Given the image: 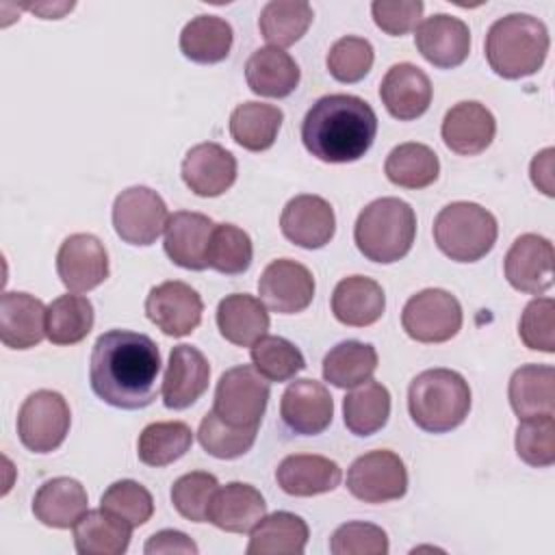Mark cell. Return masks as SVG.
Returning <instances> with one entry per match:
<instances>
[{"label": "cell", "instance_id": "1", "mask_svg": "<svg viewBox=\"0 0 555 555\" xmlns=\"http://www.w3.org/2000/svg\"><path fill=\"white\" fill-rule=\"evenodd\" d=\"M160 351L139 332L108 330L98 336L89 360L93 392L121 410L147 408L158 395Z\"/></svg>", "mask_w": 555, "mask_h": 555}, {"label": "cell", "instance_id": "2", "mask_svg": "<svg viewBox=\"0 0 555 555\" xmlns=\"http://www.w3.org/2000/svg\"><path fill=\"white\" fill-rule=\"evenodd\" d=\"M377 134V115L358 95L330 93L319 98L301 121L306 150L323 163L360 160Z\"/></svg>", "mask_w": 555, "mask_h": 555}, {"label": "cell", "instance_id": "3", "mask_svg": "<svg viewBox=\"0 0 555 555\" xmlns=\"http://www.w3.org/2000/svg\"><path fill=\"white\" fill-rule=\"evenodd\" d=\"M551 39L542 20L527 13L499 17L486 35V59L494 74L507 80L535 74L546 59Z\"/></svg>", "mask_w": 555, "mask_h": 555}, {"label": "cell", "instance_id": "4", "mask_svg": "<svg viewBox=\"0 0 555 555\" xmlns=\"http://www.w3.org/2000/svg\"><path fill=\"white\" fill-rule=\"evenodd\" d=\"M408 410L423 431L447 434L470 412L468 382L451 369H427L410 382Z\"/></svg>", "mask_w": 555, "mask_h": 555}, {"label": "cell", "instance_id": "5", "mask_svg": "<svg viewBox=\"0 0 555 555\" xmlns=\"http://www.w3.org/2000/svg\"><path fill=\"white\" fill-rule=\"evenodd\" d=\"M414 236V208L399 197H379L366 204L353 228V241L360 254L382 264H390L408 256Z\"/></svg>", "mask_w": 555, "mask_h": 555}, {"label": "cell", "instance_id": "6", "mask_svg": "<svg viewBox=\"0 0 555 555\" xmlns=\"http://www.w3.org/2000/svg\"><path fill=\"white\" fill-rule=\"evenodd\" d=\"M496 236L494 215L475 202H451L434 219V241L455 262L481 260L494 247Z\"/></svg>", "mask_w": 555, "mask_h": 555}, {"label": "cell", "instance_id": "7", "mask_svg": "<svg viewBox=\"0 0 555 555\" xmlns=\"http://www.w3.org/2000/svg\"><path fill=\"white\" fill-rule=\"evenodd\" d=\"M269 379L254 364L228 369L215 388L212 410L234 427H258L269 401Z\"/></svg>", "mask_w": 555, "mask_h": 555}, {"label": "cell", "instance_id": "8", "mask_svg": "<svg viewBox=\"0 0 555 555\" xmlns=\"http://www.w3.org/2000/svg\"><path fill=\"white\" fill-rule=\"evenodd\" d=\"M69 405L56 390L30 392L17 412V436L33 453L59 449L69 434Z\"/></svg>", "mask_w": 555, "mask_h": 555}, {"label": "cell", "instance_id": "9", "mask_svg": "<svg viewBox=\"0 0 555 555\" xmlns=\"http://www.w3.org/2000/svg\"><path fill=\"white\" fill-rule=\"evenodd\" d=\"M401 325L416 343H447L462 327V306L444 288H425L405 301Z\"/></svg>", "mask_w": 555, "mask_h": 555}, {"label": "cell", "instance_id": "10", "mask_svg": "<svg viewBox=\"0 0 555 555\" xmlns=\"http://www.w3.org/2000/svg\"><path fill=\"white\" fill-rule=\"evenodd\" d=\"M169 212L163 197L150 186H128L113 202V228L128 245L147 247L165 232Z\"/></svg>", "mask_w": 555, "mask_h": 555}, {"label": "cell", "instance_id": "11", "mask_svg": "<svg viewBox=\"0 0 555 555\" xmlns=\"http://www.w3.org/2000/svg\"><path fill=\"white\" fill-rule=\"evenodd\" d=\"M347 490L356 499L373 505L397 501L408 492L405 464L395 451H369L349 466Z\"/></svg>", "mask_w": 555, "mask_h": 555}, {"label": "cell", "instance_id": "12", "mask_svg": "<svg viewBox=\"0 0 555 555\" xmlns=\"http://www.w3.org/2000/svg\"><path fill=\"white\" fill-rule=\"evenodd\" d=\"M204 301L186 282L169 280L150 291L145 297L147 319L167 336H189L202 323Z\"/></svg>", "mask_w": 555, "mask_h": 555}, {"label": "cell", "instance_id": "13", "mask_svg": "<svg viewBox=\"0 0 555 555\" xmlns=\"http://www.w3.org/2000/svg\"><path fill=\"white\" fill-rule=\"evenodd\" d=\"M56 273L72 293H89L108 278L104 243L87 232L67 236L56 254Z\"/></svg>", "mask_w": 555, "mask_h": 555}, {"label": "cell", "instance_id": "14", "mask_svg": "<svg viewBox=\"0 0 555 555\" xmlns=\"http://www.w3.org/2000/svg\"><path fill=\"white\" fill-rule=\"evenodd\" d=\"M258 293L267 308L278 314H297L312 304L314 278L310 269L291 258L269 262L258 280Z\"/></svg>", "mask_w": 555, "mask_h": 555}, {"label": "cell", "instance_id": "15", "mask_svg": "<svg viewBox=\"0 0 555 555\" xmlns=\"http://www.w3.org/2000/svg\"><path fill=\"white\" fill-rule=\"evenodd\" d=\"M553 243L540 234H520L505 254V278L512 288L542 295L553 286Z\"/></svg>", "mask_w": 555, "mask_h": 555}, {"label": "cell", "instance_id": "16", "mask_svg": "<svg viewBox=\"0 0 555 555\" xmlns=\"http://www.w3.org/2000/svg\"><path fill=\"white\" fill-rule=\"evenodd\" d=\"M280 230L297 247L321 249L336 232L334 208L321 195H295L280 215Z\"/></svg>", "mask_w": 555, "mask_h": 555}, {"label": "cell", "instance_id": "17", "mask_svg": "<svg viewBox=\"0 0 555 555\" xmlns=\"http://www.w3.org/2000/svg\"><path fill=\"white\" fill-rule=\"evenodd\" d=\"M280 416L291 431L299 436H317L332 423L334 399L321 382L295 379L282 395Z\"/></svg>", "mask_w": 555, "mask_h": 555}, {"label": "cell", "instance_id": "18", "mask_svg": "<svg viewBox=\"0 0 555 555\" xmlns=\"http://www.w3.org/2000/svg\"><path fill=\"white\" fill-rule=\"evenodd\" d=\"M416 48L427 63L440 69L457 67L470 52V30L453 15L436 13L416 26Z\"/></svg>", "mask_w": 555, "mask_h": 555}, {"label": "cell", "instance_id": "19", "mask_svg": "<svg viewBox=\"0 0 555 555\" xmlns=\"http://www.w3.org/2000/svg\"><path fill=\"white\" fill-rule=\"evenodd\" d=\"M210 364L206 356L191 345H176L169 353L163 377V403L169 410L193 405L208 388Z\"/></svg>", "mask_w": 555, "mask_h": 555}, {"label": "cell", "instance_id": "20", "mask_svg": "<svg viewBox=\"0 0 555 555\" xmlns=\"http://www.w3.org/2000/svg\"><path fill=\"white\" fill-rule=\"evenodd\" d=\"M440 134L451 152L477 156L490 147L496 134V119L481 102L464 100L447 111Z\"/></svg>", "mask_w": 555, "mask_h": 555}, {"label": "cell", "instance_id": "21", "mask_svg": "<svg viewBox=\"0 0 555 555\" xmlns=\"http://www.w3.org/2000/svg\"><path fill=\"white\" fill-rule=\"evenodd\" d=\"M182 180L199 197H219L236 180V158L219 143H197L182 160Z\"/></svg>", "mask_w": 555, "mask_h": 555}, {"label": "cell", "instance_id": "22", "mask_svg": "<svg viewBox=\"0 0 555 555\" xmlns=\"http://www.w3.org/2000/svg\"><path fill=\"white\" fill-rule=\"evenodd\" d=\"M215 223L210 217L191 210L169 215L165 225V254L169 260L189 271H204L208 267L206 254Z\"/></svg>", "mask_w": 555, "mask_h": 555}, {"label": "cell", "instance_id": "23", "mask_svg": "<svg viewBox=\"0 0 555 555\" xmlns=\"http://www.w3.org/2000/svg\"><path fill=\"white\" fill-rule=\"evenodd\" d=\"M431 82L427 74L412 63L392 65L379 85V98L386 111L399 121L421 117L431 104Z\"/></svg>", "mask_w": 555, "mask_h": 555}, {"label": "cell", "instance_id": "24", "mask_svg": "<svg viewBox=\"0 0 555 555\" xmlns=\"http://www.w3.org/2000/svg\"><path fill=\"white\" fill-rule=\"evenodd\" d=\"M46 312L41 299L22 291H7L0 299V340L9 349H30L46 338Z\"/></svg>", "mask_w": 555, "mask_h": 555}, {"label": "cell", "instance_id": "25", "mask_svg": "<svg viewBox=\"0 0 555 555\" xmlns=\"http://www.w3.org/2000/svg\"><path fill=\"white\" fill-rule=\"evenodd\" d=\"M267 514L262 494L243 481L219 486L210 499L206 520L228 533H247Z\"/></svg>", "mask_w": 555, "mask_h": 555}, {"label": "cell", "instance_id": "26", "mask_svg": "<svg viewBox=\"0 0 555 555\" xmlns=\"http://www.w3.org/2000/svg\"><path fill=\"white\" fill-rule=\"evenodd\" d=\"M340 466L334 460L314 453L286 455L275 468L278 486L291 496H314L332 492L340 486Z\"/></svg>", "mask_w": 555, "mask_h": 555}, {"label": "cell", "instance_id": "27", "mask_svg": "<svg viewBox=\"0 0 555 555\" xmlns=\"http://www.w3.org/2000/svg\"><path fill=\"white\" fill-rule=\"evenodd\" d=\"M386 308L384 288L366 275L343 278L332 293L336 321L349 327H366L382 319Z\"/></svg>", "mask_w": 555, "mask_h": 555}, {"label": "cell", "instance_id": "28", "mask_svg": "<svg viewBox=\"0 0 555 555\" xmlns=\"http://www.w3.org/2000/svg\"><path fill=\"white\" fill-rule=\"evenodd\" d=\"M299 78L301 72L295 59L273 46L258 48L245 63V80L256 95L286 98L297 89Z\"/></svg>", "mask_w": 555, "mask_h": 555}, {"label": "cell", "instance_id": "29", "mask_svg": "<svg viewBox=\"0 0 555 555\" xmlns=\"http://www.w3.org/2000/svg\"><path fill=\"white\" fill-rule=\"evenodd\" d=\"M87 490L78 479L54 477L37 490L33 514L46 527L69 529L87 512Z\"/></svg>", "mask_w": 555, "mask_h": 555}, {"label": "cell", "instance_id": "30", "mask_svg": "<svg viewBox=\"0 0 555 555\" xmlns=\"http://www.w3.org/2000/svg\"><path fill=\"white\" fill-rule=\"evenodd\" d=\"M217 327L228 343L251 347L269 330L267 306L247 293L225 295L217 306Z\"/></svg>", "mask_w": 555, "mask_h": 555}, {"label": "cell", "instance_id": "31", "mask_svg": "<svg viewBox=\"0 0 555 555\" xmlns=\"http://www.w3.org/2000/svg\"><path fill=\"white\" fill-rule=\"evenodd\" d=\"M507 397L518 418L555 414V369L551 364H522L509 377Z\"/></svg>", "mask_w": 555, "mask_h": 555}, {"label": "cell", "instance_id": "32", "mask_svg": "<svg viewBox=\"0 0 555 555\" xmlns=\"http://www.w3.org/2000/svg\"><path fill=\"white\" fill-rule=\"evenodd\" d=\"M72 529L80 555H121L132 538V527L102 507L87 509Z\"/></svg>", "mask_w": 555, "mask_h": 555}, {"label": "cell", "instance_id": "33", "mask_svg": "<svg viewBox=\"0 0 555 555\" xmlns=\"http://www.w3.org/2000/svg\"><path fill=\"white\" fill-rule=\"evenodd\" d=\"M308 544V525L293 512L264 514L251 529L249 555H301Z\"/></svg>", "mask_w": 555, "mask_h": 555}, {"label": "cell", "instance_id": "34", "mask_svg": "<svg viewBox=\"0 0 555 555\" xmlns=\"http://www.w3.org/2000/svg\"><path fill=\"white\" fill-rule=\"evenodd\" d=\"M282 121L284 113L278 106L243 102L230 115V134L241 147L249 152H264L275 143Z\"/></svg>", "mask_w": 555, "mask_h": 555}, {"label": "cell", "instance_id": "35", "mask_svg": "<svg viewBox=\"0 0 555 555\" xmlns=\"http://www.w3.org/2000/svg\"><path fill=\"white\" fill-rule=\"evenodd\" d=\"M232 39V26L223 17L197 15L180 33V50L189 61L210 65L230 54Z\"/></svg>", "mask_w": 555, "mask_h": 555}, {"label": "cell", "instance_id": "36", "mask_svg": "<svg viewBox=\"0 0 555 555\" xmlns=\"http://www.w3.org/2000/svg\"><path fill=\"white\" fill-rule=\"evenodd\" d=\"M345 425L353 436H373L390 416V392L384 384L366 379L347 392L343 401Z\"/></svg>", "mask_w": 555, "mask_h": 555}, {"label": "cell", "instance_id": "37", "mask_svg": "<svg viewBox=\"0 0 555 555\" xmlns=\"http://www.w3.org/2000/svg\"><path fill=\"white\" fill-rule=\"evenodd\" d=\"M384 173L401 189H425L436 182L440 160L429 145L408 141L390 150L384 163Z\"/></svg>", "mask_w": 555, "mask_h": 555}, {"label": "cell", "instance_id": "38", "mask_svg": "<svg viewBox=\"0 0 555 555\" xmlns=\"http://www.w3.org/2000/svg\"><path fill=\"white\" fill-rule=\"evenodd\" d=\"M377 351L369 343L343 340L323 358V377L336 388H353L373 377Z\"/></svg>", "mask_w": 555, "mask_h": 555}, {"label": "cell", "instance_id": "39", "mask_svg": "<svg viewBox=\"0 0 555 555\" xmlns=\"http://www.w3.org/2000/svg\"><path fill=\"white\" fill-rule=\"evenodd\" d=\"M312 17V7L304 0H271L260 11L258 28L267 43L282 50L306 35Z\"/></svg>", "mask_w": 555, "mask_h": 555}, {"label": "cell", "instance_id": "40", "mask_svg": "<svg viewBox=\"0 0 555 555\" xmlns=\"http://www.w3.org/2000/svg\"><path fill=\"white\" fill-rule=\"evenodd\" d=\"M93 304L82 295H61L46 312V336L52 345H76L93 330Z\"/></svg>", "mask_w": 555, "mask_h": 555}, {"label": "cell", "instance_id": "41", "mask_svg": "<svg viewBox=\"0 0 555 555\" xmlns=\"http://www.w3.org/2000/svg\"><path fill=\"white\" fill-rule=\"evenodd\" d=\"M193 444V431L182 421H160L143 427L137 440V455L143 464L160 468L180 460Z\"/></svg>", "mask_w": 555, "mask_h": 555}, {"label": "cell", "instance_id": "42", "mask_svg": "<svg viewBox=\"0 0 555 555\" xmlns=\"http://www.w3.org/2000/svg\"><path fill=\"white\" fill-rule=\"evenodd\" d=\"M251 258L254 247L245 230L234 223H215L206 254V262L210 269L225 275H238L249 269Z\"/></svg>", "mask_w": 555, "mask_h": 555}, {"label": "cell", "instance_id": "43", "mask_svg": "<svg viewBox=\"0 0 555 555\" xmlns=\"http://www.w3.org/2000/svg\"><path fill=\"white\" fill-rule=\"evenodd\" d=\"M256 434L258 427H234L225 423L215 410H210L199 423L197 440L208 455L217 460H234L254 447Z\"/></svg>", "mask_w": 555, "mask_h": 555}, {"label": "cell", "instance_id": "44", "mask_svg": "<svg viewBox=\"0 0 555 555\" xmlns=\"http://www.w3.org/2000/svg\"><path fill=\"white\" fill-rule=\"evenodd\" d=\"M249 356L254 369L269 382H288L306 369V360L299 347L282 336L264 334L251 345Z\"/></svg>", "mask_w": 555, "mask_h": 555}, {"label": "cell", "instance_id": "45", "mask_svg": "<svg viewBox=\"0 0 555 555\" xmlns=\"http://www.w3.org/2000/svg\"><path fill=\"white\" fill-rule=\"evenodd\" d=\"M100 507L134 529V527L145 525L152 518L154 499H152L150 490L145 486H141L139 481L119 479L104 490V494L100 499Z\"/></svg>", "mask_w": 555, "mask_h": 555}, {"label": "cell", "instance_id": "46", "mask_svg": "<svg viewBox=\"0 0 555 555\" xmlns=\"http://www.w3.org/2000/svg\"><path fill=\"white\" fill-rule=\"evenodd\" d=\"M516 453L535 468H546L555 462V418L538 414L522 418L516 427Z\"/></svg>", "mask_w": 555, "mask_h": 555}, {"label": "cell", "instance_id": "47", "mask_svg": "<svg viewBox=\"0 0 555 555\" xmlns=\"http://www.w3.org/2000/svg\"><path fill=\"white\" fill-rule=\"evenodd\" d=\"M373 61H375V52L371 41L356 35H347L334 41L325 59L327 72L332 74V78L347 85L362 80L371 72Z\"/></svg>", "mask_w": 555, "mask_h": 555}, {"label": "cell", "instance_id": "48", "mask_svg": "<svg viewBox=\"0 0 555 555\" xmlns=\"http://www.w3.org/2000/svg\"><path fill=\"white\" fill-rule=\"evenodd\" d=\"M219 488L215 475L206 470H191L178 477L171 486V503L176 512L191 522H206L208 505Z\"/></svg>", "mask_w": 555, "mask_h": 555}, {"label": "cell", "instance_id": "49", "mask_svg": "<svg viewBox=\"0 0 555 555\" xmlns=\"http://www.w3.org/2000/svg\"><path fill=\"white\" fill-rule=\"evenodd\" d=\"M330 551L334 555H386L388 535L373 522L351 520L332 533Z\"/></svg>", "mask_w": 555, "mask_h": 555}, {"label": "cell", "instance_id": "50", "mask_svg": "<svg viewBox=\"0 0 555 555\" xmlns=\"http://www.w3.org/2000/svg\"><path fill=\"white\" fill-rule=\"evenodd\" d=\"M553 312H555L553 297H535L525 306L522 317L518 321V336L525 343V347L544 351V353L555 351Z\"/></svg>", "mask_w": 555, "mask_h": 555}, {"label": "cell", "instance_id": "51", "mask_svg": "<svg viewBox=\"0 0 555 555\" xmlns=\"http://www.w3.org/2000/svg\"><path fill=\"white\" fill-rule=\"evenodd\" d=\"M423 9L425 4L421 0H375L371 4V13L377 28L392 37H401L416 30L423 17Z\"/></svg>", "mask_w": 555, "mask_h": 555}, {"label": "cell", "instance_id": "52", "mask_svg": "<svg viewBox=\"0 0 555 555\" xmlns=\"http://www.w3.org/2000/svg\"><path fill=\"white\" fill-rule=\"evenodd\" d=\"M145 555H169V553H186V555H197V544L182 531L176 529H163L150 535V540L143 546Z\"/></svg>", "mask_w": 555, "mask_h": 555}, {"label": "cell", "instance_id": "53", "mask_svg": "<svg viewBox=\"0 0 555 555\" xmlns=\"http://www.w3.org/2000/svg\"><path fill=\"white\" fill-rule=\"evenodd\" d=\"M553 156H555V150L553 147H546L542 152H538L531 160V182L538 191H542L544 195L553 197L555 191H553Z\"/></svg>", "mask_w": 555, "mask_h": 555}, {"label": "cell", "instance_id": "54", "mask_svg": "<svg viewBox=\"0 0 555 555\" xmlns=\"http://www.w3.org/2000/svg\"><path fill=\"white\" fill-rule=\"evenodd\" d=\"M24 9H28V11L41 15V20H59V17H63L67 11L74 9V2H54V4L41 2V4H26Z\"/></svg>", "mask_w": 555, "mask_h": 555}]
</instances>
